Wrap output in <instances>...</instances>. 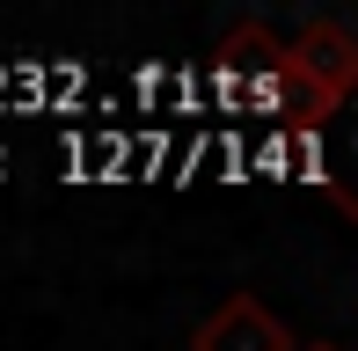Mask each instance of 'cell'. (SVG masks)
<instances>
[{
	"label": "cell",
	"mask_w": 358,
	"mask_h": 351,
	"mask_svg": "<svg viewBox=\"0 0 358 351\" xmlns=\"http://www.w3.org/2000/svg\"><path fill=\"white\" fill-rule=\"evenodd\" d=\"M190 351H300V344H292V329L256 293H234L190 329Z\"/></svg>",
	"instance_id": "cell-2"
},
{
	"label": "cell",
	"mask_w": 358,
	"mask_h": 351,
	"mask_svg": "<svg viewBox=\"0 0 358 351\" xmlns=\"http://www.w3.org/2000/svg\"><path fill=\"white\" fill-rule=\"evenodd\" d=\"M285 59H292V95H300V110L292 117L300 124H322V117H336V110L358 95V37L344 22H307L300 37L285 44Z\"/></svg>",
	"instance_id": "cell-1"
},
{
	"label": "cell",
	"mask_w": 358,
	"mask_h": 351,
	"mask_svg": "<svg viewBox=\"0 0 358 351\" xmlns=\"http://www.w3.org/2000/svg\"><path fill=\"white\" fill-rule=\"evenodd\" d=\"M300 351H336V344H300Z\"/></svg>",
	"instance_id": "cell-3"
},
{
	"label": "cell",
	"mask_w": 358,
	"mask_h": 351,
	"mask_svg": "<svg viewBox=\"0 0 358 351\" xmlns=\"http://www.w3.org/2000/svg\"><path fill=\"white\" fill-rule=\"evenodd\" d=\"M351 213H358V205H351Z\"/></svg>",
	"instance_id": "cell-4"
}]
</instances>
